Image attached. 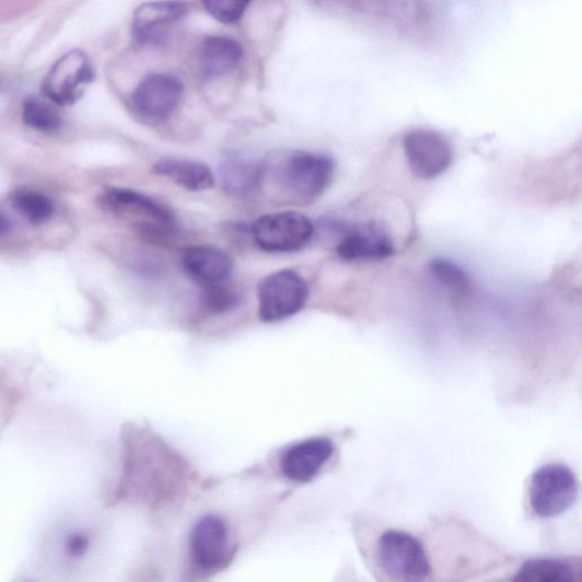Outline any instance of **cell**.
Segmentation results:
<instances>
[{"instance_id":"1","label":"cell","mask_w":582,"mask_h":582,"mask_svg":"<svg viewBox=\"0 0 582 582\" xmlns=\"http://www.w3.org/2000/svg\"><path fill=\"white\" fill-rule=\"evenodd\" d=\"M335 172V160L328 155L277 150L261 162L260 188L274 204L306 206L326 191Z\"/></svg>"},{"instance_id":"2","label":"cell","mask_w":582,"mask_h":582,"mask_svg":"<svg viewBox=\"0 0 582 582\" xmlns=\"http://www.w3.org/2000/svg\"><path fill=\"white\" fill-rule=\"evenodd\" d=\"M105 202L116 214L133 218L138 231L155 240L170 238L177 226L168 206L154 198L127 188H107Z\"/></svg>"},{"instance_id":"3","label":"cell","mask_w":582,"mask_h":582,"mask_svg":"<svg viewBox=\"0 0 582 582\" xmlns=\"http://www.w3.org/2000/svg\"><path fill=\"white\" fill-rule=\"evenodd\" d=\"M309 295V284L298 272L271 273L259 283V315L269 323L285 320L303 310Z\"/></svg>"},{"instance_id":"4","label":"cell","mask_w":582,"mask_h":582,"mask_svg":"<svg viewBox=\"0 0 582 582\" xmlns=\"http://www.w3.org/2000/svg\"><path fill=\"white\" fill-rule=\"evenodd\" d=\"M578 481L563 465H548L531 477L529 498L532 511L540 518H554L567 512L575 502Z\"/></svg>"},{"instance_id":"5","label":"cell","mask_w":582,"mask_h":582,"mask_svg":"<svg viewBox=\"0 0 582 582\" xmlns=\"http://www.w3.org/2000/svg\"><path fill=\"white\" fill-rule=\"evenodd\" d=\"M378 561L388 575L402 581H420L430 573L425 548L405 531L388 530L381 537Z\"/></svg>"},{"instance_id":"6","label":"cell","mask_w":582,"mask_h":582,"mask_svg":"<svg viewBox=\"0 0 582 582\" xmlns=\"http://www.w3.org/2000/svg\"><path fill=\"white\" fill-rule=\"evenodd\" d=\"M257 243L271 253L297 252L310 242L314 228L301 214L280 212L261 217L252 228Z\"/></svg>"},{"instance_id":"7","label":"cell","mask_w":582,"mask_h":582,"mask_svg":"<svg viewBox=\"0 0 582 582\" xmlns=\"http://www.w3.org/2000/svg\"><path fill=\"white\" fill-rule=\"evenodd\" d=\"M94 80V69L89 55L74 50L63 55L49 72L43 91L60 106L73 105Z\"/></svg>"},{"instance_id":"8","label":"cell","mask_w":582,"mask_h":582,"mask_svg":"<svg viewBox=\"0 0 582 582\" xmlns=\"http://www.w3.org/2000/svg\"><path fill=\"white\" fill-rule=\"evenodd\" d=\"M404 152L415 177L432 180L444 175L453 162L449 142L439 133L415 129L404 138Z\"/></svg>"},{"instance_id":"9","label":"cell","mask_w":582,"mask_h":582,"mask_svg":"<svg viewBox=\"0 0 582 582\" xmlns=\"http://www.w3.org/2000/svg\"><path fill=\"white\" fill-rule=\"evenodd\" d=\"M184 87L179 79L170 74L155 73L141 81L133 95L137 114L150 123L168 119L183 97Z\"/></svg>"},{"instance_id":"10","label":"cell","mask_w":582,"mask_h":582,"mask_svg":"<svg viewBox=\"0 0 582 582\" xmlns=\"http://www.w3.org/2000/svg\"><path fill=\"white\" fill-rule=\"evenodd\" d=\"M339 257L347 262L382 261L394 256L395 247L389 233L377 224L341 227Z\"/></svg>"},{"instance_id":"11","label":"cell","mask_w":582,"mask_h":582,"mask_svg":"<svg viewBox=\"0 0 582 582\" xmlns=\"http://www.w3.org/2000/svg\"><path fill=\"white\" fill-rule=\"evenodd\" d=\"M228 529L220 518L206 516L193 529L190 549L194 562L204 570L220 568L228 555Z\"/></svg>"},{"instance_id":"12","label":"cell","mask_w":582,"mask_h":582,"mask_svg":"<svg viewBox=\"0 0 582 582\" xmlns=\"http://www.w3.org/2000/svg\"><path fill=\"white\" fill-rule=\"evenodd\" d=\"M186 12V6L176 0L146 3L135 12L133 37L139 44H154L164 38Z\"/></svg>"},{"instance_id":"13","label":"cell","mask_w":582,"mask_h":582,"mask_svg":"<svg viewBox=\"0 0 582 582\" xmlns=\"http://www.w3.org/2000/svg\"><path fill=\"white\" fill-rule=\"evenodd\" d=\"M328 438H312L289 448L281 461L283 475L293 481L308 482L315 478L334 454Z\"/></svg>"},{"instance_id":"14","label":"cell","mask_w":582,"mask_h":582,"mask_svg":"<svg viewBox=\"0 0 582 582\" xmlns=\"http://www.w3.org/2000/svg\"><path fill=\"white\" fill-rule=\"evenodd\" d=\"M183 264L187 276L202 287L226 282L232 272L230 257L214 246L187 248Z\"/></svg>"},{"instance_id":"15","label":"cell","mask_w":582,"mask_h":582,"mask_svg":"<svg viewBox=\"0 0 582 582\" xmlns=\"http://www.w3.org/2000/svg\"><path fill=\"white\" fill-rule=\"evenodd\" d=\"M243 52L229 37H210L202 41L198 52V64L206 77H222L236 71L241 64Z\"/></svg>"},{"instance_id":"16","label":"cell","mask_w":582,"mask_h":582,"mask_svg":"<svg viewBox=\"0 0 582 582\" xmlns=\"http://www.w3.org/2000/svg\"><path fill=\"white\" fill-rule=\"evenodd\" d=\"M153 172L190 191L209 190L216 184L209 166L191 159L162 158L155 163Z\"/></svg>"},{"instance_id":"17","label":"cell","mask_w":582,"mask_h":582,"mask_svg":"<svg viewBox=\"0 0 582 582\" xmlns=\"http://www.w3.org/2000/svg\"><path fill=\"white\" fill-rule=\"evenodd\" d=\"M222 189L232 197H247L260 189L261 163L241 157L222 162L219 169Z\"/></svg>"},{"instance_id":"18","label":"cell","mask_w":582,"mask_h":582,"mask_svg":"<svg viewBox=\"0 0 582 582\" xmlns=\"http://www.w3.org/2000/svg\"><path fill=\"white\" fill-rule=\"evenodd\" d=\"M433 279L447 289L456 300H465L472 294V281L467 271L447 259H435L429 264Z\"/></svg>"},{"instance_id":"19","label":"cell","mask_w":582,"mask_h":582,"mask_svg":"<svg viewBox=\"0 0 582 582\" xmlns=\"http://www.w3.org/2000/svg\"><path fill=\"white\" fill-rule=\"evenodd\" d=\"M575 571L569 562L555 559H533L523 563L516 581L567 582L575 580Z\"/></svg>"},{"instance_id":"20","label":"cell","mask_w":582,"mask_h":582,"mask_svg":"<svg viewBox=\"0 0 582 582\" xmlns=\"http://www.w3.org/2000/svg\"><path fill=\"white\" fill-rule=\"evenodd\" d=\"M11 201L14 209L32 225H43L54 214L52 200L38 191L18 190L11 196Z\"/></svg>"},{"instance_id":"21","label":"cell","mask_w":582,"mask_h":582,"mask_svg":"<svg viewBox=\"0 0 582 582\" xmlns=\"http://www.w3.org/2000/svg\"><path fill=\"white\" fill-rule=\"evenodd\" d=\"M22 117L28 127L38 132L54 133L62 126L59 113L35 96H30L24 101Z\"/></svg>"},{"instance_id":"22","label":"cell","mask_w":582,"mask_h":582,"mask_svg":"<svg viewBox=\"0 0 582 582\" xmlns=\"http://www.w3.org/2000/svg\"><path fill=\"white\" fill-rule=\"evenodd\" d=\"M241 304L239 291L226 282L204 287L200 295L201 308L210 314H226L235 311Z\"/></svg>"},{"instance_id":"23","label":"cell","mask_w":582,"mask_h":582,"mask_svg":"<svg viewBox=\"0 0 582 582\" xmlns=\"http://www.w3.org/2000/svg\"><path fill=\"white\" fill-rule=\"evenodd\" d=\"M202 6L215 19L231 24L241 19L251 0H201Z\"/></svg>"},{"instance_id":"24","label":"cell","mask_w":582,"mask_h":582,"mask_svg":"<svg viewBox=\"0 0 582 582\" xmlns=\"http://www.w3.org/2000/svg\"><path fill=\"white\" fill-rule=\"evenodd\" d=\"M90 549V538L82 532H75L67 538L66 551L71 558H81Z\"/></svg>"},{"instance_id":"25","label":"cell","mask_w":582,"mask_h":582,"mask_svg":"<svg viewBox=\"0 0 582 582\" xmlns=\"http://www.w3.org/2000/svg\"><path fill=\"white\" fill-rule=\"evenodd\" d=\"M10 230L11 222L2 212H0V237L8 235Z\"/></svg>"}]
</instances>
